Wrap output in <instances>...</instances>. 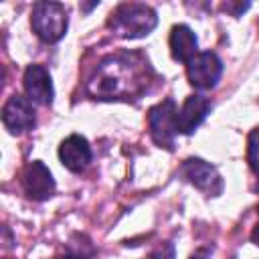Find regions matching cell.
I'll list each match as a JSON object with an SVG mask.
<instances>
[{
	"instance_id": "obj_15",
	"label": "cell",
	"mask_w": 259,
	"mask_h": 259,
	"mask_svg": "<svg viewBox=\"0 0 259 259\" xmlns=\"http://www.w3.org/2000/svg\"><path fill=\"white\" fill-rule=\"evenodd\" d=\"M190 259H210V249H206V247L196 249V251L190 255Z\"/></svg>"
},
{
	"instance_id": "obj_1",
	"label": "cell",
	"mask_w": 259,
	"mask_h": 259,
	"mask_svg": "<svg viewBox=\"0 0 259 259\" xmlns=\"http://www.w3.org/2000/svg\"><path fill=\"white\" fill-rule=\"evenodd\" d=\"M136 55H117V57H107L97 73L95 79L91 81V89L95 95L103 99H113V97H125L132 93L142 91L144 87V77L142 69H148L144 61L132 63Z\"/></svg>"
},
{
	"instance_id": "obj_11",
	"label": "cell",
	"mask_w": 259,
	"mask_h": 259,
	"mask_svg": "<svg viewBox=\"0 0 259 259\" xmlns=\"http://www.w3.org/2000/svg\"><path fill=\"white\" fill-rule=\"evenodd\" d=\"M59 158H61L63 166L69 168L71 172H81L91 162L89 142L79 134H73V136L65 138L59 146Z\"/></svg>"
},
{
	"instance_id": "obj_13",
	"label": "cell",
	"mask_w": 259,
	"mask_h": 259,
	"mask_svg": "<svg viewBox=\"0 0 259 259\" xmlns=\"http://www.w3.org/2000/svg\"><path fill=\"white\" fill-rule=\"evenodd\" d=\"M247 162L255 174H259V127L249 134L247 140Z\"/></svg>"
},
{
	"instance_id": "obj_9",
	"label": "cell",
	"mask_w": 259,
	"mask_h": 259,
	"mask_svg": "<svg viewBox=\"0 0 259 259\" xmlns=\"http://www.w3.org/2000/svg\"><path fill=\"white\" fill-rule=\"evenodd\" d=\"M210 101L202 95H188L182 103V107L176 111V134H192L208 115Z\"/></svg>"
},
{
	"instance_id": "obj_5",
	"label": "cell",
	"mask_w": 259,
	"mask_h": 259,
	"mask_svg": "<svg viewBox=\"0 0 259 259\" xmlns=\"http://www.w3.org/2000/svg\"><path fill=\"white\" fill-rule=\"evenodd\" d=\"M186 73L188 81L196 89H212L223 73V61L212 53V51H202L196 53L188 63H186Z\"/></svg>"
},
{
	"instance_id": "obj_12",
	"label": "cell",
	"mask_w": 259,
	"mask_h": 259,
	"mask_svg": "<svg viewBox=\"0 0 259 259\" xmlns=\"http://www.w3.org/2000/svg\"><path fill=\"white\" fill-rule=\"evenodd\" d=\"M170 53H172V59L180 61V63H188L198 53L196 34L186 24L172 26V32H170Z\"/></svg>"
},
{
	"instance_id": "obj_16",
	"label": "cell",
	"mask_w": 259,
	"mask_h": 259,
	"mask_svg": "<svg viewBox=\"0 0 259 259\" xmlns=\"http://www.w3.org/2000/svg\"><path fill=\"white\" fill-rule=\"evenodd\" d=\"M251 239H253V243H255V245H259V223H257V227H255V231H253Z\"/></svg>"
},
{
	"instance_id": "obj_4",
	"label": "cell",
	"mask_w": 259,
	"mask_h": 259,
	"mask_svg": "<svg viewBox=\"0 0 259 259\" xmlns=\"http://www.w3.org/2000/svg\"><path fill=\"white\" fill-rule=\"evenodd\" d=\"M176 103L172 97H166L158 105H154L148 113V125L152 140L166 150L174 148V136H176Z\"/></svg>"
},
{
	"instance_id": "obj_8",
	"label": "cell",
	"mask_w": 259,
	"mask_h": 259,
	"mask_svg": "<svg viewBox=\"0 0 259 259\" xmlns=\"http://www.w3.org/2000/svg\"><path fill=\"white\" fill-rule=\"evenodd\" d=\"M22 188L28 198L47 200L55 194V178L42 162L34 160L22 170Z\"/></svg>"
},
{
	"instance_id": "obj_14",
	"label": "cell",
	"mask_w": 259,
	"mask_h": 259,
	"mask_svg": "<svg viewBox=\"0 0 259 259\" xmlns=\"http://www.w3.org/2000/svg\"><path fill=\"white\" fill-rule=\"evenodd\" d=\"M174 257H176V253H174V245L172 243H164L162 247H158L150 255V259H174Z\"/></svg>"
},
{
	"instance_id": "obj_6",
	"label": "cell",
	"mask_w": 259,
	"mask_h": 259,
	"mask_svg": "<svg viewBox=\"0 0 259 259\" xmlns=\"http://www.w3.org/2000/svg\"><path fill=\"white\" fill-rule=\"evenodd\" d=\"M180 172L190 184H194L198 190H202L208 196H217L223 192V180H221L217 168L200 158H188L182 164Z\"/></svg>"
},
{
	"instance_id": "obj_3",
	"label": "cell",
	"mask_w": 259,
	"mask_h": 259,
	"mask_svg": "<svg viewBox=\"0 0 259 259\" xmlns=\"http://www.w3.org/2000/svg\"><path fill=\"white\" fill-rule=\"evenodd\" d=\"M67 10L61 2H36L30 14V26L45 42H57L67 32Z\"/></svg>"
},
{
	"instance_id": "obj_7",
	"label": "cell",
	"mask_w": 259,
	"mask_h": 259,
	"mask_svg": "<svg viewBox=\"0 0 259 259\" xmlns=\"http://www.w3.org/2000/svg\"><path fill=\"white\" fill-rule=\"evenodd\" d=\"M2 123L10 134H22L34 125V107L32 101L24 95H12L2 107Z\"/></svg>"
},
{
	"instance_id": "obj_2",
	"label": "cell",
	"mask_w": 259,
	"mask_h": 259,
	"mask_svg": "<svg viewBox=\"0 0 259 259\" xmlns=\"http://www.w3.org/2000/svg\"><path fill=\"white\" fill-rule=\"evenodd\" d=\"M107 24L115 34H119L123 38H140V36L150 34L156 28L158 16L146 4L125 2V4H119L111 12Z\"/></svg>"
},
{
	"instance_id": "obj_17",
	"label": "cell",
	"mask_w": 259,
	"mask_h": 259,
	"mask_svg": "<svg viewBox=\"0 0 259 259\" xmlns=\"http://www.w3.org/2000/svg\"><path fill=\"white\" fill-rule=\"evenodd\" d=\"M63 259H79V257H71V255H67V257H63Z\"/></svg>"
},
{
	"instance_id": "obj_10",
	"label": "cell",
	"mask_w": 259,
	"mask_h": 259,
	"mask_svg": "<svg viewBox=\"0 0 259 259\" xmlns=\"http://www.w3.org/2000/svg\"><path fill=\"white\" fill-rule=\"evenodd\" d=\"M22 85H24V91H26L30 101L40 103V105L53 103V97H55L53 81H51L49 71L42 65H28L24 71Z\"/></svg>"
}]
</instances>
